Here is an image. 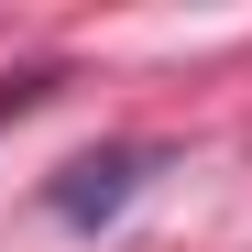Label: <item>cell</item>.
Masks as SVG:
<instances>
[{
	"mask_svg": "<svg viewBox=\"0 0 252 252\" xmlns=\"http://www.w3.org/2000/svg\"><path fill=\"white\" fill-rule=\"evenodd\" d=\"M154 176H164V143H99V154H77V164L44 176V220H66V230H110Z\"/></svg>",
	"mask_w": 252,
	"mask_h": 252,
	"instance_id": "cell-1",
	"label": "cell"
}]
</instances>
